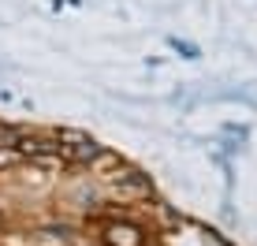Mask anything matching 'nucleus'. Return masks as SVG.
<instances>
[{"label": "nucleus", "mask_w": 257, "mask_h": 246, "mask_svg": "<svg viewBox=\"0 0 257 246\" xmlns=\"http://www.w3.org/2000/svg\"><path fill=\"white\" fill-rule=\"evenodd\" d=\"M116 187L131 190V194H149V179H142L138 172H123L119 179H116Z\"/></svg>", "instance_id": "obj_4"}, {"label": "nucleus", "mask_w": 257, "mask_h": 246, "mask_svg": "<svg viewBox=\"0 0 257 246\" xmlns=\"http://www.w3.org/2000/svg\"><path fill=\"white\" fill-rule=\"evenodd\" d=\"M60 153L71 157V161H93V157H101V146L93 142V138L78 135V131H60Z\"/></svg>", "instance_id": "obj_1"}, {"label": "nucleus", "mask_w": 257, "mask_h": 246, "mask_svg": "<svg viewBox=\"0 0 257 246\" xmlns=\"http://www.w3.org/2000/svg\"><path fill=\"white\" fill-rule=\"evenodd\" d=\"M172 45H175V49H179V52H183V56H198V49H194V45H187V41H172Z\"/></svg>", "instance_id": "obj_5"}, {"label": "nucleus", "mask_w": 257, "mask_h": 246, "mask_svg": "<svg viewBox=\"0 0 257 246\" xmlns=\"http://www.w3.org/2000/svg\"><path fill=\"white\" fill-rule=\"evenodd\" d=\"M19 153H26V157H52V153H60V142H52V138H30V135H23V138H19Z\"/></svg>", "instance_id": "obj_3"}, {"label": "nucleus", "mask_w": 257, "mask_h": 246, "mask_svg": "<svg viewBox=\"0 0 257 246\" xmlns=\"http://www.w3.org/2000/svg\"><path fill=\"white\" fill-rule=\"evenodd\" d=\"M104 242L108 246H146V235L135 224H108L104 227Z\"/></svg>", "instance_id": "obj_2"}]
</instances>
